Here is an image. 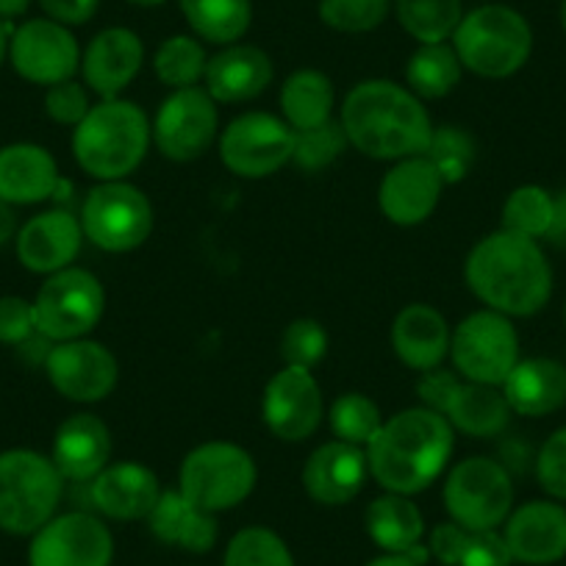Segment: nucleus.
<instances>
[{
    "mask_svg": "<svg viewBox=\"0 0 566 566\" xmlns=\"http://www.w3.org/2000/svg\"><path fill=\"white\" fill-rule=\"evenodd\" d=\"M450 40L461 67L494 81L520 73L533 53V31L527 20L516 9L500 3L464 14Z\"/></svg>",
    "mask_w": 566,
    "mask_h": 566,
    "instance_id": "nucleus-5",
    "label": "nucleus"
},
{
    "mask_svg": "<svg viewBox=\"0 0 566 566\" xmlns=\"http://www.w3.org/2000/svg\"><path fill=\"white\" fill-rule=\"evenodd\" d=\"M106 312L103 283L81 266H67L42 283L34 297L36 334L51 342L84 339Z\"/></svg>",
    "mask_w": 566,
    "mask_h": 566,
    "instance_id": "nucleus-8",
    "label": "nucleus"
},
{
    "mask_svg": "<svg viewBox=\"0 0 566 566\" xmlns=\"http://www.w3.org/2000/svg\"><path fill=\"white\" fill-rule=\"evenodd\" d=\"M18 75L40 86L70 81L81 70V48L67 25L56 20H29L20 25L9 42Z\"/></svg>",
    "mask_w": 566,
    "mask_h": 566,
    "instance_id": "nucleus-16",
    "label": "nucleus"
},
{
    "mask_svg": "<svg viewBox=\"0 0 566 566\" xmlns=\"http://www.w3.org/2000/svg\"><path fill=\"white\" fill-rule=\"evenodd\" d=\"M86 486H90V503L95 505L97 514L117 522L148 520L161 497L156 472L139 461L108 464Z\"/></svg>",
    "mask_w": 566,
    "mask_h": 566,
    "instance_id": "nucleus-20",
    "label": "nucleus"
},
{
    "mask_svg": "<svg viewBox=\"0 0 566 566\" xmlns=\"http://www.w3.org/2000/svg\"><path fill=\"white\" fill-rule=\"evenodd\" d=\"M547 239L549 244H555V248L566 250V189L564 192L555 195V211H553V226H549L547 231Z\"/></svg>",
    "mask_w": 566,
    "mask_h": 566,
    "instance_id": "nucleus-52",
    "label": "nucleus"
},
{
    "mask_svg": "<svg viewBox=\"0 0 566 566\" xmlns=\"http://www.w3.org/2000/svg\"><path fill=\"white\" fill-rule=\"evenodd\" d=\"M450 358L464 380L503 386L520 361V336L511 317L483 308L461 319L450 339Z\"/></svg>",
    "mask_w": 566,
    "mask_h": 566,
    "instance_id": "nucleus-11",
    "label": "nucleus"
},
{
    "mask_svg": "<svg viewBox=\"0 0 566 566\" xmlns=\"http://www.w3.org/2000/svg\"><path fill=\"white\" fill-rule=\"evenodd\" d=\"M56 159L42 145L18 142L0 148V200L9 206H31L53 198L59 187Z\"/></svg>",
    "mask_w": 566,
    "mask_h": 566,
    "instance_id": "nucleus-27",
    "label": "nucleus"
},
{
    "mask_svg": "<svg viewBox=\"0 0 566 566\" xmlns=\"http://www.w3.org/2000/svg\"><path fill=\"white\" fill-rule=\"evenodd\" d=\"M395 14L419 45L448 42L464 18L461 0H395Z\"/></svg>",
    "mask_w": 566,
    "mask_h": 566,
    "instance_id": "nucleus-35",
    "label": "nucleus"
},
{
    "mask_svg": "<svg viewBox=\"0 0 566 566\" xmlns=\"http://www.w3.org/2000/svg\"><path fill=\"white\" fill-rule=\"evenodd\" d=\"M31 0H0V20H12L29 12Z\"/></svg>",
    "mask_w": 566,
    "mask_h": 566,
    "instance_id": "nucleus-55",
    "label": "nucleus"
},
{
    "mask_svg": "<svg viewBox=\"0 0 566 566\" xmlns=\"http://www.w3.org/2000/svg\"><path fill=\"white\" fill-rule=\"evenodd\" d=\"M184 18L195 34L214 45H233L250 29V0H181Z\"/></svg>",
    "mask_w": 566,
    "mask_h": 566,
    "instance_id": "nucleus-33",
    "label": "nucleus"
},
{
    "mask_svg": "<svg viewBox=\"0 0 566 566\" xmlns=\"http://www.w3.org/2000/svg\"><path fill=\"white\" fill-rule=\"evenodd\" d=\"M130 3H136V7H161L167 0H130Z\"/></svg>",
    "mask_w": 566,
    "mask_h": 566,
    "instance_id": "nucleus-57",
    "label": "nucleus"
},
{
    "mask_svg": "<svg viewBox=\"0 0 566 566\" xmlns=\"http://www.w3.org/2000/svg\"><path fill=\"white\" fill-rule=\"evenodd\" d=\"M367 566H419L408 553H384L369 560Z\"/></svg>",
    "mask_w": 566,
    "mask_h": 566,
    "instance_id": "nucleus-54",
    "label": "nucleus"
},
{
    "mask_svg": "<svg viewBox=\"0 0 566 566\" xmlns=\"http://www.w3.org/2000/svg\"><path fill=\"white\" fill-rule=\"evenodd\" d=\"M347 145L350 142H347L345 128H342V123H334V119L317 125V128L295 130L292 165L303 172H319L328 165H334Z\"/></svg>",
    "mask_w": 566,
    "mask_h": 566,
    "instance_id": "nucleus-41",
    "label": "nucleus"
},
{
    "mask_svg": "<svg viewBox=\"0 0 566 566\" xmlns=\"http://www.w3.org/2000/svg\"><path fill=\"white\" fill-rule=\"evenodd\" d=\"M112 459V431L95 413H73L59 424L51 461L64 481L90 483Z\"/></svg>",
    "mask_w": 566,
    "mask_h": 566,
    "instance_id": "nucleus-24",
    "label": "nucleus"
},
{
    "mask_svg": "<svg viewBox=\"0 0 566 566\" xmlns=\"http://www.w3.org/2000/svg\"><path fill=\"white\" fill-rule=\"evenodd\" d=\"M470 533L467 527H461L459 522H442L431 531L428 538V553L437 560H442L444 566H459L461 553H464L467 542H470Z\"/></svg>",
    "mask_w": 566,
    "mask_h": 566,
    "instance_id": "nucleus-48",
    "label": "nucleus"
},
{
    "mask_svg": "<svg viewBox=\"0 0 566 566\" xmlns=\"http://www.w3.org/2000/svg\"><path fill=\"white\" fill-rule=\"evenodd\" d=\"M64 478L48 455L34 450L0 453V531L34 536L56 516Z\"/></svg>",
    "mask_w": 566,
    "mask_h": 566,
    "instance_id": "nucleus-6",
    "label": "nucleus"
},
{
    "mask_svg": "<svg viewBox=\"0 0 566 566\" xmlns=\"http://www.w3.org/2000/svg\"><path fill=\"white\" fill-rule=\"evenodd\" d=\"M261 417L281 442L297 444L314 437L325 417V400L312 369L283 367L272 375L261 397Z\"/></svg>",
    "mask_w": 566,
    "mask_h": 566,
    "instance_id": "nucleus-15",
    "label": "nucleus"
},
{
    "mask_svg": "<svg viewBox=\"0 0 566 566\" xmlns=\"http://www.w3.org/2000/svg\"><path fill=\"white\" fill-rule=\"evenodd\" d=\"M206 56L203 45L192 36H170L159 45L154 56V70L159 75V81L170 90H189V86H198V81L206 78Z\"/></svg>",
    "mask_w": 566,
    "mask_h": 566,
    "instance_id": "nucleus-36",
    "label": "nucleus"
},
{
    "mask_svg": "<svg viewBox=\"0 0 566 566\" xmlns=\"http://www.w3.org/2000/svg\"><path fill=\"white\" fill-rule=\"evenodd\" d=\"M424 156L433 161L444 184H459L470 176L472 165H475L478 145L470 130L459 128V125H439L433 128L431 145Z\"/></svg>",
    "mask_w": 566,
    "mask_h": 566,
    "instance_id": "nucleus-39",
    "label": "nucleus"
},
{
    "mask_svg": "<svg viewBox=\"0 0 566 566\" xmlns=\"http://www.w3.org/2000/svg\"><path fill=\"white\" fill-rule=\"evenodd\" d=\"M511 413L514 411L500 386L472 384V380L461 378L442 417L453 424V431L467 433L472 439H494L505 433Z\"/></svg>",
    "mask_w": 566,
    "mask_h": 566,
    "instance_id": "nucleus-30",
    "label": "nucleus"
},
{
    "mask_svg": "<svg viewBox=\"0 0 566 566\" xmlns=\"http://www.w3.org/2000/svg\"><path fill=\"white\" fill-rule=\"evenodd\" d=\"M459 375L450 373V369H428V373H422V378H419L417 384V395L419 400H422L424 408H431V411H444V406H448L450 395H453V389L459 386Z\"/></svg>",
    "mask_w": 566,
    "mask_h": 566,
    "instance_id": "nucleus-49",
    "label": "nucleus"
},
{
    "mask_svg": "<svg viewBox=\"0 0 566 566\" xmlns=\"http://www.w3.org/2000/svg\"><path fill=\"white\" fill-rule=\"evenodd\" d=\"M12 25L7 23V20H0V64H3V59H7L9 53V42H12Z\"/></svg>",
    "mask_w": 566,
    "mask_h": 566,
    "instance_id": "nucleus-56",
    "label": "nucleus"
},
{
    "mask_svg": "<svg viewBox=\"0 0 566 566\" xmlns=\"http://www.w3.org/2000/svg\"><path fill=\"white\" fill-rule=\"evenodd\" d=\"M328 422L339 442L356 444V448H369V442L384 428L380 408L361 391H347V395L336 397L331 402Z\"/></svg>",
    "mask_w": 566,
    "mask_h": 566,
    "instance_id": "nucleus-37",
    "label": "nucleus"
},
{
    "mask_svg": "<svg viewBox=\"0 0 566 566\" xmlns=\"http://www.w3.org/2000/svg\"><path fill=\"white\" fill-rule=\"evenodd\" d=\"M347 142L367 159L402 161L424 156L437 125L408 86L386 78L361 81L342 103Z\"/></svg>",
    "mask_w": 566,
    "mask_h": 566,
    "instance_id": "nucleus-1",
    "label": "nucleus"
},
{
    "mask_svg": "<svg viewBox=\"0 0 566 566\" xmlns=\"http://www.w3.org/2000/svg\"><path fill=\"white\" fill-rule=\"evenodd\" d=\"M503 538L520 564H555L566 558V509L553 500H531L511 511Z\"/></svg>",
    "mask_w": 566,
    "mask_h": 566,
    "instance_id": "nucleus-19",
    "label": "nucleus"
},
{
    "mask_svg": "<svg viewBox=\"0 0 566 566\" xmlns=\"http://www.w3.org/2000/svg\"><path fill=\"white\" fill-rule=\"evenodd\" d=\"M328 331L317 323V319L301 317L290 323V328L281 336V358L283 367H301L312 369L328 353Z\"/></svg>",
    "mask_w": 566,
    "mask_h": 566,
    "instance_id": "nucleus-43",
    "label": "nucleus"
},
{
    "mask_svg": "<svg viewBox=\"0 0 566 566\" xmlns=\"http://www.w3.org/2000/svg\"><path fill=\"white\" fill-rule=\"evenodd\" d=\"M497 461L505 467L511 478L514 475H525L531 470V464L536 467V455H533V448L525 442L522 437H511L503 439L497 448Z\"/></svg>",
    "mask_w": 566,
    "mask_h": 566,
    "instance_id": "nucleus-51",
    "label": "nucleus"
},
{
    "mask_svg": "<svg viewBox=\"0 0 566 566\" xmlns=\"http://www.w3.org/2000/svg\"><path fill=\"white\" fill-rule=\"evenodd\" d=\"M53 389L73 402H101L114 391L119 367L106 345L92 339L56 342L45 361Z\"/></svg>",
    "mask_w": 566,
    "mask_h": 566,
    "instance_id": "nucleus-17",
    "label": "nucleus"
},
{
    "mask_svg": "<svg viewBox=\"0 0 566 566\" xmlns=\"http://www.w3.org/2000/svg\"><path fill=\"white\" fill-rule=\"evenodd\" d=\"M364 527L384 553H411L424 536L422 511L406 494H380L367 505Z\"/></svg>",
    "mask_w": 566,
    "mask_h": 566,
    "instance_id": "nucleus-31",
    "label": "nucleus"
},
{
    "mask_svg": "<svg viewBox=\"0 0 566 566\" xmlns=\"http://www.w3.org/2000/svg\"><path fill=\"white\" fill-rule=\"evenodd\" d=\"M560 25H564V31H566V0L560 3Z\"/></svg>",
    "mask_w": 566,
    "mask_h": 566,
    "instance_id": "nucleus-58",
    "label": "nucleus"
},
{
    "mask_svg": "<svg viewBox=\"0 0 566 566\" xmlns=\"http://www.w3.org/2000/svg\"><path fill=\"white\" fill-rule=\"evenodd\" d=\"M259 470L253 455L231 442H206L189 450L178 472V492L209 514L237 509L253 494Z\"/></svg>",
    "mask_w": 566,
    "mask_h": 566,
    "instance_id": "nucleus-7",
    "label": "nucleus"
},
{
    "mask_svg": "<svg viewBox=\"0 0 566 566\" xmlns=\"http://www.w3.org/2000/svg\"><path fill=\"white\" fill-rule=\"evenodd\" d=\"M283 119L295 130L317 128L334 119V84L319 70H297L283 81L281 90Z\"/></svg>",
    "mask_w": 566,
    "mask_h": 566,
    "instance_id": "nucleus-32",
    "label": "nucleus"
},
{
    "mask_svg": "<svg viewBox=\"0 0 566 566\" xmlns=\"http://www.w3.org/2000/svg\"><path fill=\"white\" fill-rule=\"evenodd\" d=\"M81 228L95 248L128 253L148 242L154 231V206L134 184L103 181L81 206Z\"/></svg>",
    "mask_w": 566,
    "mask_h": 566,
    "instance_id": "nucleus-9",
    "label": "nucleus"
},
{
    "mask_svg": "<svg viewBox=\"0 0 566 566\" xmlns=\"http://www.w3.org/2000/svg\"><path fill=\"white\" fill-rule=\"evenodd\" d=\"M295 128L283 117L266 112H248L231 119L220 134V159L233 176L266 178L292 161Z\"/></svg>",
    "mask_w": 566,
    "mask_h": 566,
    "instance_id": "nucleus-12",
    "label": "nucleus"
},
{
    "mask_svg": "<svg viewBox=\"0 0 566 566\" xmlns=\"http://www.w3.org/2000/svg\"><path fill=\"white\" fill-rule=\"evenodd\" d=\"M500 389L514 413L547 417L566 406V367L555 358H520Z\"/></svg>",
    "mask_w": 566,
    "mask_h": 566,
    "instance_id": "nucleus-28",
    "label": "nucleus"
},
{
    "mask_svg": "<svg viewBox=\"0 0 566 566\" xmlns=\"http://www.w3.org/2000/svg\"><path fill=\"white\" fill-rule=\"evenodd\" d=\"M101 0H40L51 20L62 25H84L95 18Z\"/></svg>",
    "mask_w": 566,
    "mask_h": 566,
    "instance_id": "nucleus-50",
    "label": "nucleus"
},
{
    "mask_svg": "<svg viewBox=\"0 0 566 566\" xmlns=\"http://www.w3.org/2000/svg\"><path fill=\"white\" fill-rule=\"evenodd\" d=\"M217 128V101L200 86H189L172 90V95L165 97L150 125V136L165 159L195 161L214 145Z\"/></svg>",
    "mask_w": 566,
    "mask_h": 566,
    "instance_id": "nucleus-13",
    "label": "nucleus"
},
{
    "mask_svg": "<svg viewBox=\"0 0 566 566\" xmlns=\"http://www.w3.org/2000/svg\"><path fill=\"white\" fill-rule=\"evenodd\" d=\"M450 339L453 331L448 319L428 303H411L391 323V347L397 358L417 373L442 367L450 356Z\"/></svg>",
    "mask_w": 566,
    "mask_h": 566,
    "instance_id": "nucleus-25",
    "label": "nucleus"
},
{
    "mask_svg": "<svg viewBox=\"0 0 566 566\" xmlns=\"http://www.w3.org/2000/svg\"><path fill=\"white\" fill-rule=\"evenodd\" d=\"M461 59L453 51V45L439 42V45H419V51L411 53L406 67L408 90L419 101H439L450 95L461 81Z\"/></svg>",
    "mask_w": 566,
    "mask_h": 566,
    "instance_id": "nucleus-34",
    "label": "nucleus"
},
{
    "mask_svg": "<svg viewBox=\"0 0 566 566\" xmlns=\"http://www.w3.org/2000/svg\"><path fill=\"white\" fill-rule=\"evenodd\" d=\"M391 0H319V20L342 34H367L389 18Z\"/></svg>",
    "mask_w": 566,
    "mask_h": 566,
    "instance_id": "nucleus-42",
    "label": "nucleus"
},
{
    "mask_svg": "<svg viewBox=\"0 0 566 566\" xmlns=\"http://www.w3.org/2000/svg\"><path fill=\"white\" fill-rule=\"evenodd\" d=\"M150 119L136 103L114 97L90 108L73 130V154L97 181H123L145 161L150 148Z\"/></svg>",
    "mask_w": 566,
    "mask_h": 566,
    "instance_id": "nucleus-4",
    "label": "nucleus"
},
{
    "mask_svg": "<svg viewBox=\"0 0 566 566\" xmlns=\"http://www.w3.org/2000/svg\"><path fill=\"white\" fill-rule=\"evenodd\" d=\"M34 334V303L23 301V297H0V342L3 345H23Z\"/></svg>",
    "mask_w": 566,
    "mask_h": 566,
    "instance_id": "nucleus-46",
    "label": "nucleus"
},
{
    "mask_svg": "<svg viewBox=\"0 0 566 566\" xmlns=\"http://www.w3.org/2000/svg\"><path fill=\"white\" fill-rule=\"evenodd\" d=\"M511 549L503 533L497 531H472L459 566H511Z\"/></svg>",
    "mask_w": 566,
    "mask_h": 566,
    "instance_id": "nucleus-47",
    "label": "nucleus"
},
{
    "mask_svg": "<svg viewBox=\"0 0 566 566\" xmlns=\"http://www.w3.org/2000/svg\"><path fill=\"white\" fill-rule=\"evenodd\" d=\"M464 277L478 301L505 317H533L553 295V266L536 239L503 228L470 250Z\"/></svg>",
    "mask_w": 566,
    "mask_h": 566,
    "instance_id": "nucleus-2",
    "label": "nucleus"
},
{
    "mask_svg": "<svg viewBox=\"0 0 566 566\" xmlns=\"http://www.w3.org/2000/svg\"><path fill=\"white\" fill-rule=\"evenodd\" d=\"M18 231V217H14V209L7 203V200H0V248L9 242Z\"/></svg>",
    "mask_w": 566,
    "mask_h": 566,
    "instance_id": "nucleus-53",
    "label": "nucleus"
},
{
    "mask_svg": "<svg viewBox=\"0 0 566 566\" xmlns=\"http://www.w3.org/2000/svg\"><path fill=\"white\" fill-rule=\"evenodd\" d=\"M222 566H295V558L275 531L253 525L228 542Z\"/></svg>",
    "mask_w": 566,
    "mask_h": 566,
    "instance_id": "nucleus-40",
    "label": "nucleus"
},
{
    "mask_svg": "<svg viewBox=\"0 0 566 566\" xmlns=\"http://www.w3.org/2000/svg\"><path fill=\"white\" fill-rule=\"evenodd\" d=\"M112 531L86 511L53 516L34 533L29 547V566H112Z\"/></svg>",
    "mask_w": 566,
    "mask_h": 566,
    "instance_id": "nucleus-14",
    "label": "nucleus"
},
{
    "mask_svg": "<svg viewBox=\"0 0 566 566\" xmlns=\"http://www.w3.org/2000/svg\"><path fill=\"white\" fill-rule=\"evenodd\" d=\"M555 198L542 187L514 189L503 203V231L520 233V237L544 239L553 226Z\"/></svg>",
    "mask_w": 566,
    "mask_h": 566,
    "instance_id": "nucleus-38",
    "label": "nucleus"
},
{
    "mask_svg": "<svg viewBox=\"0 0 566 566\" xmlns=\"http://www.w3.org/2000/svg\"><path fill=\"white\" fill-rule=\"evenodd\" d=\"M455 450L453 424L424 406L406 408L386 419L378 437L369 442V475L384 492H424L448 470Z\"/></svg>",
    "mask_w": 566,
    "mask_h": 566,
    "instance_id": "nucleus-3",
    "label": "nucleus"
},
{
    "mask_svg": "<svg viewBox=\"0 0 566 566\" xmlns=\"http://www.w3.org/2000/svg\"><path fill=\"white\" fill-rule=\"evenodd\" d=\"M270 56L255 45H226L206 64L203 90L217 103H248L272 84Z\"/></svg>",
    "mask_w": 566,
    "mask_h": 566,
    "instance_id": "nucleus-26",
    "label": "nucleus"
},
{
    "mask_svg": "<svg viewBox=\"0 0 566 566\" xmlns=\"http://www.w3.org/2000/svg\"><path fill=\"white\" fill-rule=\"evenodd\" d=\"M84 244V228L78 217L64 209L42 211L31 217L18 233V259L25 270L53 275L73 266Z\"/></svg>",
    "mask_w": 566,
    "mask_h": 566,
    "instance_id": "nucleus-21",
    "label": "nucleus"
},
{
    "mask_svg": "<svg viewBox=\"0 0 566 566\" xmlns=\"http://www.w3.org/2000/svg\"><path fill=\"white\" fill-rule=\"evenodd\" d=\"M150 533L159 538L161 544L184 549V553H209L217 544V514L198 509L189 503L181 492H161L159 503L148 516Z\"/></svg>",
    "mask_w": 566,
    "mask_h": 566,
    "instance_id": "nucleus-29",
    "label": "nucleus"
},
{
    "mask_svg": "<svg viewBox=\"0 0 566 566\" xmlns=\"http://www.w3.org/2000/svg\"><path fill=\"white\" fill-rule=\"evenodd\" d=\"M145 62V45L128 29H106L86 45L81 56V73L101 101H114L123 95L125 86L139 75Z\"/></svg>",
    "mask_w": 566,
    "mask_h": 566,
    "instance_id": "nucleus-23",
    "label": "nucleus"
},
{
    "mask_svg": "<svg viewBox=\"0 0 566 566\" xmlns=\"http://www.w3.org/2000/svg\"><path fill=\"white\" fill-rule=\"evenodd\" d=\"M514 505V481L497 459L459 461L444 483V509L467 531H497Z\"/></svg>",
    "mask_w": 566,
    "mask_h": 566,
    "instance_id": "nucleus-10",
    "label": "nucleus"
},
{
    "mask_svg": "<svg viewBox=\"0 0 566 566\" xmlns=\"http://www.w3.org/2000/svg\"><path fill=\"white\" fill-rule=\"evenodd\" d=\"M92 103H90V92L84 90V84L78 81H62V84L48 86L45 95V112L53 123L59 125H78L81 119L90 114Z\"/></svg>",
    "mask_w": 566,
    "mask_h": 566,
    "instance_id": "nucleus-45",
    "label": "nucleus"
},
{
    "mask_svg": "<svg viewBox=\"0 0 566 566\" xmlns=\"http://www.w3.org/2000/svg\"><path fill=\"white\" fill-rule=\"evenodd\" d=\"M369 478L367 450L347 442H325L303 467V489L319 505H345Z\"/></svg>",
    "mask_w": 566,
    "mask_h": 566,
    "instance_id": "nucleus-22",
    "label": "nucleus"
},
{
    "mask_svg": "<svg viewBox=\"0 0 566 566\" xmlns=\"http://www.w3.org/2000/svg\"><path fill=\"white\" fill-rule=\"evenodd\" d=\"M444 187L448 184H444V178L439 176V170L428 156H411V159L395 161V167L380 181V211L395 226H419L437 211Z\"/></svg>",
    "mask_w": 566,
    "mask_h": 566,
    "instance_id": "nucleus-18",
    "label": "nucleus"
},
{
    "mask_svg": "<svg viewBox=\"0 0 566 566\" xmlns=\"http://www.w3.org/2000/svg\"><path fill=\"white\" fill-rule=\"evenodd\" d=\"M536 478L549 497L566 500V428H558L538 448Z\"/></svg>",
    "mask_w": 566,
    "mask_h": 566,
    "instance_id": "nucleus-44",
    "label": "nucleus"
}]
</instances>
